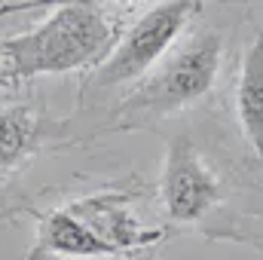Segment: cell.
Returning a JSON list of instances; mask_svg holds the SVG:
<instances>
[{"label": "cell", "instance_id": "cell-3", "mask_svg": "<svg viewBox=\"0 0 263 260\" xmlns=\"http://www.w3.org/2000/svg\"><path fill=\"white\" fill-rule=\"evenodd\" d=\"M193 12H199L196 0H165L150 6L144 15L132 22L129 31L120 34L114 52L104 59V65L95 67L92 86L95 89H117L129 86L144 77H150L162 59L175 49L178 37L190 25Z\"/></svg>", "mask_w": 263, "mask_h": 260}, {"label": "cell", "instance_id": "cell-6", "mask_svg": "<svg viewBox=\"0 0 263 260\" xmlns=\"http://www.w3.org/2000/svg\"><path fill=\"white\" fill-rule=\"evenodd\" d=\"M117 257L126 260L120 251H114L107 242H101L70 208H55L40 217L37 227V245L28 254V260L40 257Z\"/></svg>", "mask_w": 263, "mask_h": 260}, {"label": "cell", "instance_id": "cell-2", "mask_svg": "<svg viewBox=\"0 0 263 260\" xmlns=\"http://www.w3.org/2000/svg\"><path fill=\"white\" fill-rule=\"evenodd\" d=\"M223 43L214 31H196L184 46L172 49L162 65L138 83L120 104L114 129H144L205 98L220 73Z\"/></svg>", "mask_w": 263, "mask_h": 260}, {"label": "cell", "instance_id": "cell-10", "mask_svg": "<svg viewBox=\"0 0 263 260\" xmlns=\"http://www.w3.org/2000/svg\"><path fill=\"white\" fill-rule=\"evenodd\" d=\"M0 67H3V62H0Z\"/></svg>", "mask_w": 263, "mask_h": 260}, {"label": "cell", "instance_id": "cell-8", "mask_svg": "<svg viewBox=\"0 0 263 260\" xmlns=\"http://www.w3.org/2000/svg\"><path fill=\"white\" fill-rule=\"evenodd\" d=\"M43 138V120L31 107H0V175L25 162Z\"/></svg>", "mask_w": 263, "mask_h": 260}, {"label": "cell", "instance_id": "cell-5", "mask_svg": "<svg viewBox=\"0 0 263 260\" xmlns=\"http://www.w3.org/2000/svg\"><path fill=\"white\" fill-rule=\"evenodd\" d=\"M101 242H107L114 251H120L123 257H132L141 248H150L156 242H162V230H150L141 227L138 217L129 208V193L123 190H101L86 199H77L67 205Z\"/></svg>", "mask_w": 263, "mask_h": 260}, {"label": "cell", "instance_id": "cell-4", "mask_svg": "<svg viewBox=\"0 0 263 260\" xmlns=\"http://www.w3.org/2000/svg\"><path fill=\"white\" fill-rule=\"evenodd\" d=\"M159 199L175 224H196L220 199V184L211 169L202 162L196 144L187 135H175L165 147L162 175H159Z\"/></svg>", "mask_w": 263, "mask_h": 260}, {"label": "cell", "instance_id": "cell-1", "mask_svg": "<svg viewBox=\"0 0 263 260\" xmlns=\"http://www.w3.org/2000/svg\"><path fill=\"white\" fill-rule=\"evenodd\" d=\"M120 40V18L104 3H62L25 34L0 40V62L15 80L101 67Z\"/></svg>", "mask_w": 263, "mask_h": 260}, {"label": "cell", "instance_id": "cell-9", "mask_svg": "<svg viewBox=\"0 0 263 260\" xmlns=\"http://www.w3.org/2000/svg\"><path fill=\"white\" fill-rule=\"evenodd\" d=\"M126 260H132V257H126ZM138 260H147V257H138Z\"/></svg>", "mask_w": 263, "mask_h": 260}, {"label": "cell", "instance_id": "cell-7", "mask_svg": "<svg viewBox=\"0 0 263 260\" xmlns=\"http://www.w3.org/2000/svg\"><path fill=\"white\" fill-rule=\"evenodd\" d=\"M236 120L251 153L263 162V31L248 43L236 80Z\"/></svg>", "mask_w": 263, "mask_h": 260}]
</instances>
